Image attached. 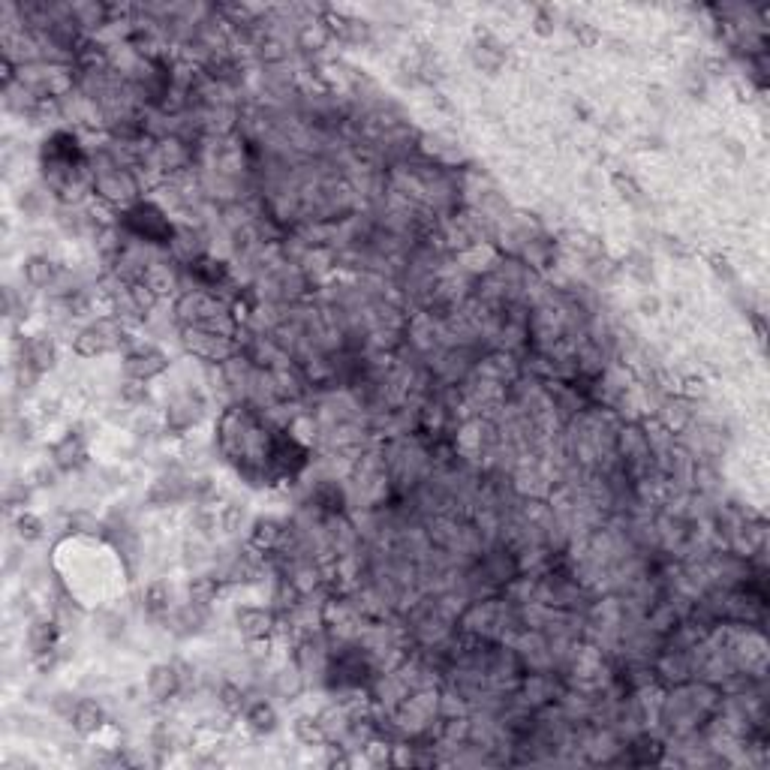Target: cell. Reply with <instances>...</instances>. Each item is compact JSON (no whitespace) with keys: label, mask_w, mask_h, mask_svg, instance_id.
I'll use <instances>...</instances> for the list:
<instances>
[{"label":"cell","mask_w":770,"mask_h":770,"mask_svg":"<svg viewBox=\"0 0 770 770\" xmlns=\"http://www.w3.org/2000/svg\"><path fill=\"white\" fill-rule=\"evenodd\" d=\"M722 704V689L707 680H686L677 686H665L656 707V731L662 737H680L689 731H701Z\"/></svg>","instance_id":"cell-1"},{"label":"cell","mask_w":770,"mask_h":770,"mask_svg":"<svg viewBox=\"0 0 770 770\" xmlns=\"http://www.w3.org/2000/svg\"><path fill=\"white\" fill-rule=\"evenodd\" d=\"M172 310H175V319L181 328H214V331H226V334H238V328H241L232 301L220 292L184 289L172 301Z\"/></svg>","instance_id":"cell-2"},{"label":"cell","mask_w":770,"mask_h":770,"mask_svg":"<svg viewBox=\"0 0 770 770\" xmlns=\"http://www.w3.org/2000/svg\"><path fill=\"white\" fill-rule=\"evenodd\" d=\"M139 337H133V328L118 322L115 316H94L70 337V349L79 358H106V355H124Z\"/></svg>","instance_id":"cell-3"},{"label":"cell","mask_w":770,"mask_h":770,"mask_svg":"<svg viewBox=\"0 0 770 770\" xmlns=\"http://www.w3.org/2000/svg\"><path fill=\"white\" fill-rule=\"evenodd\" d=\"M115 223L130 238L145 241L151 247H163V250L169 247V238H172V229H175V217L157 199H139L136 205L118 211Z\"/></svg>","instance_id":"cell-4"},{"label":"cell","mask_w":770,"mask_h":770,"mask_svg":"<svg viewBox=\"0 0 770 770\" xmlns=\"http://www.w3.org/2000/svg\"><path fill=\"white\" fill-rule=\"evenodd\" d=\"M178 343L184 355L202 361V364H223L238 352V334L214 331V328H181Z\"/></svg>","instance_id":"cell-5"},{"label":"cell","mask_w":770,"mask_h":770,"mask_svg":"<svg viewBox=\"0 0 770 770\" xmlns=\"http://www.w3.org/2000/svg\"><path fill=\"white\" fill-rule=\"evenodd\" d=\"M172 370L169 352L157 340H136L124 355H121V373L130 379L154 382L157 376Z\"/></svg>","instance_id":"cell-6"},{"label":"cell","mask_w":770,"mask_h":770,"mask_svg":"<svg viewBox=\"0 0 770 770\" xmlns=\"http://www.w3.org/2000/svg\"><path fill=\"white\" fill-rule=\"evenodd\" d=\"M13 355L28 358L43 376H49L52 370H58L61 364V343L58 334L52 328H37L31 334H19L13 337Z\"/></svg>","instance_id":"cell-7"},{"label":"cell","mask_w":770,"mask_h":770,"mask_svg":"<svg viewBox=\"0 0 770 770\" xmlns=\"http://www.w3.org/2000/svg\"><path fill=\"white\" fill-rule=\"evenodd\" d=\"M232 626L247 644L250 641H271L280 629V617L271 605L244 602V605L232 608Z\"/></svg>","instance_id":"cell-8"},{"label":"cell","mask_w":770,"mask_h":770,"mask_svg":"<svg viewBox=\"0 0 770 770\" xmlns=\"http://www.w3.org/2000/svg\"><path fill=\"white\" fill-rule=\"evenodd\" d=\"M166 250H169V256L181 268H187V265H196L205 256H211V238H208V232L199 223L175 220V229H172V238H169Z\"/></svg>","instance_id":"cell-9"},{"label":"cell","mask_w":770,"mask_h":770,"mask_svg":"<svg viewBox=\"0 0 770 770\" xmlns=\"http://www.w3.org/2000/svg\"><path fill=\"white\" fill-rule=\"evenodd\" d=\"M64 268H67V262H61L58 256H49V253H28V256L22 259L19 277H22V283H25L28 289H34L37 295L46 298V295L58 286Z\"/></svg>","instance_id":"cell-10"},{"label":"cell","mask_w":770,"mask_h":770,"mask_svg":"<svg viewBox=\"0 0 770 770\" xmlns=\"http://www.w3.org/2000/svg\"><path fill=\"white\" fill-rule=\"evenodd\" d=\"M307 689H310V683H307V677L301 674V668H298L292 659H286V662L268 668V680H265V695H268V698H277V701H283V704H292V701H298Z\"/></svg>","instance_id":"cell-11"},{"label":"cell","mask_w":770,"mask_h":770,"mask_svg":"<svg viewBox=\"0 0 770 770\" xmlns=\"http://www.w3.org/2000/svg\"><path fill=\"white\" fill-rule=\"evenodd\" d=\"M145 695L157 707H169L175 698H181V674L175 659L154 662L145 674Z\"/></svg>","instance_id":"cell-12"},{"label":"cell","mask_w":770,"mask_h":770,"mask_svg":"<svg viewBox=\"0 0 770 770\" xmlns=\"http://www.w3.org/2000/svg\"><path fill=\"white\" fill-rule=\"evenodd\" d=\"M238 719L247 728V734L259 737V740H265V737L280 731V710H277L274 698H268V695H253Z\"/></svg>","instance_id":"cell-13"},{"label":"cell","mask_w":770,"mask_h":770,"mask_svg":"<svg viewBox=\"0 0 770 770\" xmlns=\"http://www.w3.org/2000/svg\"><path fill=\"white\" fill-rule=\"evenodd\" d=\"M16 211L22 214L25 223H43L46 217H55L58 211V199L46 190V184L37 178L31 184H25L16 193Z\"/></svg>","instance_id":"cell-14"},{"label":"cell","mask_w":770,"mask_h":770,"mask_svg":"<svg viewBox=\"0 0 770 770\" xmlns=\"http://www.w3.org/2000/svg\"><path fill=\"white\" fill-rule=\"evenodd\" d=\"M70 13H73L76 28H79L88 40L100 37V34L118 19V7L103 4V0H79V4H70Z\"/></svg>","instance_id":"cell-15"},{"label":"cell","mask_w":770,"mask_h":770,"mask_svg":"<svg viewBox=\"0 0 770 770\" xmlns=\"http://www.w3.org/2000/svg\"><path fill=\"white\" fill-rule=\"evenodd\" d=\"M142 614L151 620V623H163L172 611H175V605H178V590H175V584L169 581V578H154V581H148V587L142 590Z\"/></svg>","instance_id":"cell-16"},{"label":"cell","mask_w":770,"mask_h":770,"mask_svg":"<svg viewBox=\"0 0 770 770\" xmlns=\"http://www.w3.org/2000/svg\"><path fill=\"white\" fill-rule=\"evenodd\" d=\"M470 58H473L476 70H482L488 76H497L506 67V61H509V46L500 37H494L491 31H482L476 37L473 49H470Z\"/></svg>","instance_id":"cell-17"},{"label":"cell","mask_w":770,"mask_h":770,"mask_svg":"<svg viewBox=\"0 0 770 770\" xmlns=\"http://www.w3.org/2000/svg\"><path fill=\"white\" fill-rule=\"evenodd\" d=\"M283 533H286V521L277 518V515H256L250 521V530H247V542L265 554H274L283 542Z\"/></svg>","instance_id":"cell-18"},{"label":"cell","mask_w":770,"mask_h":770,"mask_svg":"<svg viewBox=\"0 0 770 770\" xmlns=\"http://www.w3.org/2000/svg\"><path fill=\"white\" fill-rule=\"evenodd\" d=\"M106 722H109L106 707H103L97 698H82L79 707H76V713H73V719H70V731H73L79 740H88V737L100 734V731L106 728Z\"/></svg>","instance_id":"cell-19"},{"label":"cell","mask_w":770,"mask_h":770,"mask_svg":"<svg viewBox=\"0 0 770 770\" xmlns=\"http://www.w3.org/2000/svg\"><path fill=\"white\" fill-rule=\"evenodd\" d=\"M217 521H220V539H241V533L250 530L253 518L247 515V506L226 500L217 506Z\"/></svg>","instance_id":"cell-20"},{"label":"cell","mask_w":770,"mask_h":770,"mask_svg":"<svg viewBox=\"0 0 770 770\" xmlns=\"http://www.w3.org/2000/svg\"><path fill=\"white\" fill-rule=\"evenodd\" d=\"M292 734H295V740H298L301 746H319V749H325V743H328V734H325V728H322V722H319L316 713H298V716L292 719Z\"/></svg>","instance_id":"cell-21"},{"label":"cell","mask_w":770,"mask_h":770,"mask_svg":"<svg viewBox=\"0 0 770 770\" xmlns=\"http://www.w3.org/2000/svg\"><path fill=\"white\" fill-rule=\"evenodd\" d=\"M115 398L118 401H124L130 410H145V407H151V385L148 382H142V379H130V376H121V382H118V389H115Z\"/></svg>","instance_id":"cell-22"},{"label":"cell","mask_w":770,"mask_h":770,"mask_svg":"<svg viewBox=\"0 0 770 770\" xmlns=\"http://www.w3.org/2000/svg\"><path fill=\"white\" fill-rule=\"evenodd\" d=\"M13 530H16V539L19 542H25V545H37V542H43L46 539V521H43V515H37V512H31V509H25V512H19V515H13Z\"/></svg>","instance_id":"cell-23"},{"label":"cell","mask_w":770,"mask_h":770,"mask_svg":"<svg viewBox=\"0 0 770 770\" xmlns=\"http://www.w3.org/2000/svg\"><path fill=\"white\" fill-rule=\"evenodd\" d=\"M620 271H626V274H629L635 283H641V286H650V283L656 280L653 259H650V253H647V250H632V253L623 259Z\"/></svg>","instance_id":"cell-24"},{"label":"cell","mask_w":770,"mask_h":770,"mask_svg":"<svg viewBox=\"0 0 770 770\" xmlns=\"http://www.w3.org/2000/svg\"><path fill=\"white\" fill-rule=\"evenodd\" d=\"M34 494H37V488H34L28 479H13V482H7V491H4V506H7V512H10V515L25 512V509L31 506Z\"/></svg>","instance_id":"cell-25"},{"label":"cell","mask_w":770,"mask_h":770,"mask_svg":"<svg viewBox=\"0 0 770 770\" xmlns=\"http://www.w3.org/2000/svg\"><path fill=\"white\" fill-rule=\"evenodd\" d=\"M61 479H64V473H61L52 461H40V464L28 473V482H31L37 491H52V488L61 485Z\"/></svg>","instance_id":"cell-26"},{"label":"cell","mask_w":770,"mask_h":770,"mask_svg":"<svg viewBox=\"0 0 770 770\" xmlns=\"http://www.w3.org/2000/svg\"><path fill=\"white\" fill-rule=\"evenodd\" d=\"M614 190H617V193H620V199H626L629 205H635V208H647V196H644L641 184H638L632 175L617 172V175H614Z\"/></svg>","instance_id":"cell-27"},{"label":"cell","mask_w":770,"mask_h":770,"mask_svg":"<svg viewBox=\"0 0 770 770\" xmlns=\"http://www.w3.org/2000/svg\"><path fill=\"white\" fill-rule=\"evenodd\" d=\"M97 632L109 641H118L127 632V617L121 611H100L97 614Z\"/></svg>","instance_id":"cell-28"},{"label":"cell","mask_w":770,"mask_h":770,"mask_svg":"<svg viewBox=\"0 0 770 770\" xmlns=\"http://www.w3.org/2000/svg\"><path fill=\"white\" fill-rule=\"evenodd\" d=\"M79 701H82V695H76V692H67V689H61V692H55L52 698H49V707H52V716L55 719H61V722H67L70 725V719H73V713H76V707H79Z\"/></svg>","instance_id":"cell-29"},{"label":"cell","mask_w":770,"mask_h":770,"mask_svg":"<svg viewBox=\"0 0 770 770\" xmlns=\"http://www.w3.org/2000/svg\"><path fill=\"white\" fill-rule=\"evenodd\" d=\"M560 28V13L554 7H536L533 13V31L539 37H554V31Z\"/></svg>","instance_id":"cell-30"},{"label":"cell","mask_w":770,"mask_h":770,"mask_svg":"<svg viewBox=\"0 0 770 770\" xmlns=\"http://www.w3.org/2000/svg\"><path fill=\"white\" fill-rule=\"evenodd\" d=\"M40 410H37V422H55L58 416H61V401L58 398H40V404H37Z\"/></svg>","instance_id":"cell-31"},{"label":"cell","mask_w":770,"mask_h":770,"mask_svg":"<svg viewBox=\"0 0 770 770\" xmlns=\"http://www.w3.org/2000/svg\"><path fill=\"white\" fill-rule=\"evenodd\" d=\"M569 28H572V34H575V40L581 46H593L599 40V34H596V28L590 22H569Z\"/></svg>","instance_id":"cell-32"},{"label":"cell","mask_w":770,"mask_h":770,"mask_svg":"<svg viewBox=\"0 0 770 770\" xmlns=\"http://www.w3.org/2000/svg\"><path fill=\"white\" fill-rule=\"evenodd\" d=\"M638 313H644V316H659V313H662V301H659V295L644 292V295L638 298Z\"/></svg>","instance_id":"cell-33"}]
</instances>
